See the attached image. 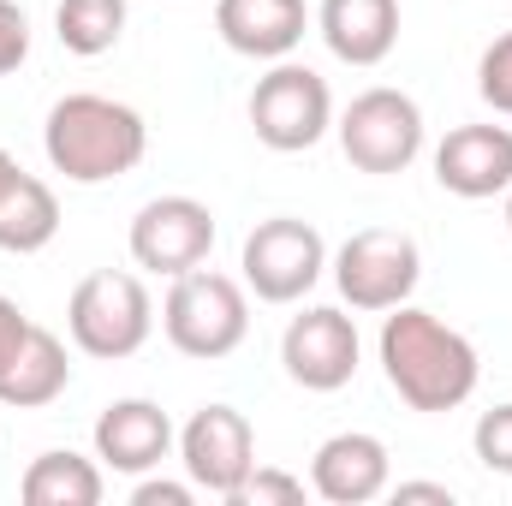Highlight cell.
Here are the masks:
<instances>
[{
  "instance_id": "d6986e66",
  "label": "cell",
  "mask_w": 512,
  "mask_h": 506,
  "mask_svg": "<svg viewBox=\"0 0 512 506\" xmlns=\"http://www.w3.org/2000/svg\"><path fill=\"white\" fill-rule=\"evenodd\" d=\"M102 465L84 459V453H36L18 495L24 506H96L102 501Z\"/></svg>"
},
{
  "instance_id": "52a82bcc",
  "label": "cell",
  "mask_w": 512,
  "mask_h": 506,
  "mask_svg": "<svg viewBox=\"0 0 512 506\" xmlns=\"http://www.w3.org/2000/svg\"><path fill=\"white\" fill-rule=\"evenodd\" d=\"M340 149L358 173H405L423 155V108L405 90H364L340 114Z\"/></svg>"
},
{
  "instance_id": "5b68a950",
  "label": "cell",
  "mask_w": 512,
  "mask_h": 506,
  "mask_svg": "<svg viewBox=\"0 0 512 506\" xmlns=\"http://www.w3.org/2000/svg\"><path fill=\"white\" fill-rule=\"evenodd\" d=\"M251 126H256V143H268L280 155L316 149L328 137V126H334L328 78L298 66V60H274V72L256 78L251 90Z\"/></svg>"
},
{
  "instance_id": "ffe728a7",
  "label": "cell",
  "mask_w": 512,
  "mask_h": 506,
  "mask_svg": "<svg viewBox=\"0 0 512 506\" xmlns=\"http://www.w3.org/2000/svg\"><path fill=\"white\" fill-rule=\"evenodd\" d=\"M54 36L66 54L96 60L108 48H120L126 36V0H60L54 6Z\"/></svg>"
},
{
  "instance_id": "5bb4252c",
  "label": "cell",
  "mask_w": 512,
  "mask_h": 506,
  "mask_svg": "<svg viewBox=\"0 0 512 506\" xmlns=\"http://www.w3.org/2000/svg\"><path fill=\"white\" fill-rule=\"evenodd\" d=\"M215 30L245 60H286L310 30V6L304 0H215Z\"/></svg>"
},
{
  "instance_id": "8fae6325",
  "label": "cell",
  "mask_w": 512,
  "mask_h": 506,
  "mask_svg": "<svg viewBox=\"0 0 512 506\" xmlns=\"http://www.w3.org/2000/svg\"><path fill=\"white\" fill-rule=\"evenodd\" d=\"M280 364L286 376L310 393H334L358 376V322L334 304H310L286 322L280 334Z\"/></svg>"
},
{
  "instance_id": "e0dca14e",
  "label": "cell",
  "mask_w": 512,
  "mask_h": 506,
  "mask_svg": "<svg viewBox=\"0 0 512 506\" xmlns=\"http://www.w3.org/2000/svg\"><path fill=\"white\" fill-rule=\"evenodd\" d=\"M66 381H72V358H66L60 334H48V328H36V322H30V334H24L18 358H12V364H6V376H0V405H12V411L54 405V399L66 393Z\"/></svg>"
},
{
  "instance_id": "30bf717a",
  "label": "cell",
  "mask_w": 512,
  "mask_h": 506,
  "mask_svg": "<svg viewBox=\"0 0 512 506\" xmlns=\"http://www.w3.org/2000/svg\"><path fill=\"white\" fill-rule=\"evenodd\" d=\"M126 245H131L137 268L179 280V274L209 262V251H215V215L197 197H155V203L137 209Z\"/></svg>"
},
{
  "instance_id": "7c38bea8",
  "label": "cell",
  "mask_w": 512,
  "mask_h": 506,
  "mask_svg": "<svg viewBox=\"0 0 512 506\" xmlns=\"http://www.w3.org/2000/svg\"><path fill=\"white\" fill-rule=\"evenodd\" d=\"M310 489L334 506H370L393 489V459H387L382 435H364V429H346V435H328L310 459Z\"/></svg>"
},
{
  "instance_id": "8992f818",
  "label": "cell",
  "mask_w": 512,
  "mask_h": 506,
  "mask_svg": "<svg viewBox=\"0 0 512 506\" xmlns=\"http://www.w3.org/2000/svg\"><path fill=\"white\" fill-rule=\"evenodd\" d=\"M423 280V251L399 227H364L334 251V286L352 310H393L411 304Z\"/></svg>"
},
{
  "instance_id": "277c9868",
  "label": "cell",
  "mask_w": 512,
  "mask_h": 506,
  "mask_svg": "<svg viewBox=\"0 0 512 506\" xmlns=\"http://www.w3.org/2000/svg\"><path fill=\"white\" fill-rule=\"evenodd\" d=\"M66 334L84 358H108V364L143 352V340L155 334V304H149L143 280L126 268L84 274L72 286V304H66Z\"/></svg>"
},
{
  "instance_id": "9a60e30c",
  "label": "cell",
  "mask_w": 512,
  "mask_h": 506,
  "mask_svg": "<svg viewBox=\"0 0 512 506\" xmlns=\"http://www.w3.org/2000/svg\"><path fill=\"white\" fill-rule=\"evenodd\" d=\"M167 453H173V423H167V411L155 399H114L96 417V459L102 465H114L126 477H143Z\"/></svg>"
},
{
  "instance_id": "83f0119b",
  "label": "cell",
  "mask_w": 512,
  "mask_h": 506,
  "mask_svg": "<svg viewBox=\"0 0 512 506\" xmlns=\"http://www.w3.org/2000/svg\"><path fill=\"white\" fill-rule=\"evenodd\" d=\"M12 179H18V161H12V155H6V149H0V191H6V185H12Z\"/></svg>"
},
{
  "instance_id": "4fadbf2b",
  "label": "cell",
  "mask_w": 512,
  "mask_h": 506,
  "mask_svg": "<svg viewBox=\"0 0 512 506\" xmlns=\"http://www.w3.org/2000/svg\"><path fill=\"white\" fill-rule=\"evenodd\" d=\"M435 179L441 191L483 203L512 185V131L507 126H453L435 149Z\"/></svg>"
},
{
  "instance_id": "7402d4cb",
  "label": "cell",
  "mask_w": 512,
  "mask_h": 506,
  "mask_svg": "<svg viewBox=\"0 0 512 506\" xmlns=\"http://www.w3.org/2000/svg\"><path fill=\"white\" fill-rule=\"evenodd\" d=\"M471 447H477V459H483L489 471L512 477V399L477 417V429H471Z\"/></svg>"
},
{
  "instance_id": "6da1fadb",
  "label": "cell",
  "mask_w": 512,
  "mask_h": 506,
  "mask_svg": "<svg viewBox=\"0 0 512 506\" xmlns=\"http://www.w3.org/2000/svg\"><path fill=\"white\" fill-rule=\"evenodd\" d=\"M382 376L387 387L411 405V411H459L471 393H477V346L447 328L435 310H417V304H393L382 322Z\"/></svg>"
},
{
  "instance_id": "3957f363",
  "label": "cell",
  "mask_w": 512,
  "mask_h": 506,
  "mask_svg": "<svg viewBox=\"0 0 512 506\" xmlns=\"http://www.w3.org/2000/svg\"><path fill=\"white\" fill-rule=\"evenodd\" d=\"M161 328H167V346L185 352V358H233L251 334V298L233 274H215V268H191L173 280L167 304H161Z\"/></svg>"
},
{
  "instance_id": "f1b7e54d",
  "label": "cell",
  "mask_w": 512,
  "mask_h": 506,
  "mask_svg": "<svg viewBox=\"0 0 512 506\" xmlns=\"http://www.w3.org/2000/svg\"><path fill=\"white\" fill-rule=\"evenodd\" d=\"M501 197H507V233H512V185H507V191H501Z\"/></svg>"
},
{
  "instance_id": "ba28073f",
  "label": "cell",
  "mask_w": 512,
  "mask_h": 506,
  "mask_svg": "<svg viewBox=\"0 0 512 506\" xmlns=\"http://www.w3.org/2000/svg\"><path fill=\"white\" fill-rule=\"evenodd\" d=\"M239 268H245V286H251L262 304H298V298L322 280L328 245H322V233H316L310 221L274 215V221H256L251 227Z\"/></svg>"
},
{
  "instance_id": "cb8c5ba5",
  "label": "cell",
  "mask_w": 512,
  "mask_h": 506,
  "mask_svg": "<svg viewBox=\"0 0 512 506\" xmlns=\"http://www.w3.org/2000/svg\"><path fill=\"white\" fill-rule=\"evenodd\" d=\"M24 54H30V18H24L18 0H0V78L18 72Z\"/></svg>"
},
{
  "instance_id": "603a6c76",
  "label": "cell",
  "mask_w": 512,
  "mask_h": 506,
  "mask_svg": "<svg viewBox=\"0 0 512 506\" xmlns=\"http://www.w3.org/2000/svg\"><path fill=\"white\" fill-rule=\"evenodd\" d=\"M298 501H304V477L262 471V465L251 471V483L239 489V506H298Z\"/></svg>"
},
{
  "instance_id": "d4e9b609",
  "label": "cell",
  "mask_w": 512,
  "mask_h": 506,
  "mask_svg": "<svg viewBox=\"0 0 512 506\" xmlns=\"http://www.w3.org/2000/svg\"><path fill=\"white\" fill-rule=\"evenodd\" d=\"M24 334H30V316H24V310H18L12 298H0V376H6V364L18 358Z\"/></svg>"
},
{
  "instance_id": "4316f807",
  "label": "cell",
  "mask_w": 512,
  "mask_h": 506,
  "mask_svg": "<svg viewBox=\"0 0 512 506\" xmlns=\"http://www.w3.org/2000/svg\"><path fill=\"white\" fill-rule=\"evenodd\" d=\"M393 501H435V506H453V489L447 483H399Z\"/></svg>"
},
{
  "instance_id": "ac0fdd59",
  "label": "cell",
  "mask_w": 512,
  "mask_h": 506,
  "mask_svg": "<svg viewBox=\"0 0 512 506\" xmlns=\"http://www.w3.org/2000/svg\"><path fill=\"white\" fill-rule=\"evenodd\" d=\"M54 233H60V203H54V191H48L36 173L18 167V179L0 191V251L36 256L42 245H54Z\"/></svg>"
},
{
  "instance_id": "44dd1931",
  "label": "cell",
  "mask_w": 512,
  "mask_h": 506,
  "mask_svg": "<svg viewBox=\"0 0 512 506\" xmlns=\"http://www.w3.org/2000/svg\"><path fill=\"white\" fill-rule=\"evenodd\" d=\"M477 96L495 108V114H512V30H501L483 60H477Z\"/></svg>"
},
{
  "instance_id": "9c48e42d",
  "label": "cell",
  "mask_w": 512,
  "mask_h": 506,
  "mask_svg": "<svg viewBox=\"0 0 512 506\" xmlns=\"http://www.w3.org/2000/svg\"><path fill=\"white\" fill-rule=\"evenodd\" d=\"M179 465L191 477V489L239 501V489L256 471V429L239 405H203L191 411V423L179 429Z\"/></svg>"
},
{
  "instance_id": "484cf974",
  "label": "cell",
  "mask_w": 512,
  "mask_h": 506,
  "mask_svg": "<svg viewBox=\"0 0 512 506\" xmlns=\"http://www.w3.org/2000/svg\"><path fill=\"white\" fill-rule=\"evenodd\" d=\"M137 506H191V483H167V477H149L131 489Z\"/></svg>"
},
{
  "instance_id": "2e32d148",
  "label": "cell",
  "mask_w": 512,
  "mask_h": 506,
  "mask_svg": "<svg viewBox=\"0 0 512 506\" xmlns=\"http://www.w3.org/2000/svg\"><path fill=\"white\" fill-rule=\"evenodd\" d=\"M316 30L334 60L346 66H382L399 42V0H322Z\"/></svg>"
},
{
  "instance_id": "7a4b0ae2",
  "label": "cell",
  "mask_w": 512,
  "mask_h": 506,
  "mask_svg": "<svg viewBox=\"0 0 512 506\" xmlns=\"http://www.w3.org/2000/svg\"><path fill=\"white\" fill-rule=\"evenodd\" d=\"M42 149H48V167L66 173L72 185H108L149 155V126L126 102L78 90L48 108Z\"/></svg>"
}]
</instances>
